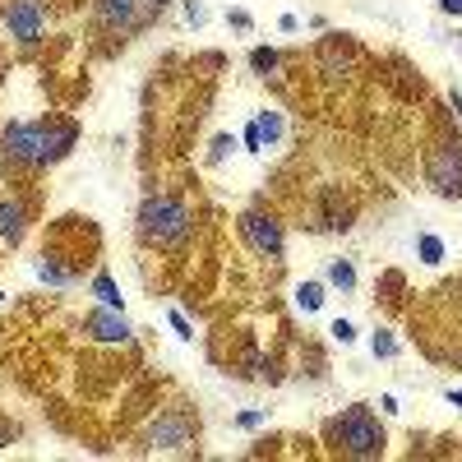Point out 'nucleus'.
<instances>
[{
  "label": "nucleus",
  "instance_id": "1",
  "mask_svg": "<svg viewBox=\"0 0 462 462\" xmlns=\"http://www.w3.org/2000/svg\"><path fill=\"white\" fill-rule=\"evenodd\" d=\"M74 139H79V125L74 121H37V125H5V158L10 162H23V167H51L60 162L65 152L74 148Z\"/></svg>",
  "mask_w": 462,
  "mask_h": 462
},
{
  "label": "nucleus",
  "instance_id": "2",
  "mask_svg": "<svg viewBox=\"0 0 462 462\" xmlns=\"http://www.w3.org/2000/svg\"><path fill=\"white\" fill-rule=\"evenodd\" d=\"M139 236L158 250H180L189 241V208L176 195H148L139 208Z\"/></svg>",
  "mask_w": 462,
  "mask_h": 462
},
{
  "label": "nucleus",
  "instance_id": "3",
  "mask_svg": "<svg viewBox=\"0 0 462 462\" xmlns=\"http://www.w3.org/2000/svg\"><path fill=\"white\" fill-rule=\"evenodd\" d=\"M328 435H333V444L346 453V457H379L383 453V426L365 411V407H352V411H342L333 426H328Z\"/></svg>",
  "mask_w": 462,
  "mask_h": 462
},
{
  "label": "nucleus",
  "instance_id": "4",
  "mask_svg": "<svg viewBox=\"0 0 462 462\" xmlns=\"http://www.w3.org/2000/svg\"><path fill=\"white\" fill-rule=\"evenodd\" d=\"M167 0H102L97 14L106 28H121V32H139L152 23V14H162Z\"/></svg>",
  "mask_w": 462,
  "mask_h": 462
},
{
  "label": "nucleus",
  "instance_id": "5",
  "mask_svg": "<svg viewBox=\"0 0 462 462\" xmlns=\"http://www.w3.org/2000/svg\"><path fill=\"white\" fill-rule=\"evenodd\" d=\"M426 176H430V185L439 189L444 199H462V143H457V139H453V143H439V148L430 152Z\"/></svg>",
  "mask_w": 462,
  "mask_h": 462
},
{
  "label": "nucleus",
  "instance_id": "6",
  "mask_svg": "<svg viewBox=\"0 0 462 462\" xmlns=\"http://www.w3.org/2000/svg\"><path fill=\"white\" fill-rule=\"evenodd\" d=\"M241 236H245V245L254 250V254H268V259H282V245H287V236H282V222L273 217V213H241Z\"/></svg>",
  "mask_w": 462,
  "mask_h": 462
},
{
  "label": "nucleus",
  "instance_id": "7",
  "mask_svg": "<svg viewBox=\"0 0 462 462\" xmlns=\"http://www.w3.org/2000/svg\"><path fill=\"white\" fill-rule=\"evenodd\" d=\"M5 28L14 42H37L47 28V5L42 0H14V5L5 10Z\"/></svg>",
  "mask_w": 462,
  "mask_h": 462
},
{
  "label": "nucleus",
  "instance_id": "8",
  "mask_svg": "<svg viewBox=\"0 0 462 462\" xmlns=\"http://www.w3.org/2000/svg\"><path fill=\"white\" fill-rule=\"evenodd\" d=\"M84 328L97 337V342H130V324L111 310V305H102V310H88Z\"/></svg>",
  "mask_w": 462,
  "mask_h": 462
},
{
  "label": "nucleus",
  "instance_id": "9",
  "mask_svg": "<svg viewBox=\"0 0 462 462\" xmlns=\"http://www.w3.org/2000/svg\"><path fill=\"white\" fill-rule=\"evenodd\" d=\"M282 139V116L278 111H259L254 121H250V130H245V148L250 152H263V148H273Z\"/></svg>",
  "mask_w": 462,
  "mask_h": 462
},
{
  "label": "nucleus",
  "instance_id": "10",
  "mask_svg": "<svg viewBox=\"0 0 462 462\" xmlns=\"http://www.w3.org/2000/svg\"><path fill=\"white\" fill-rule=\"evenodd\" d=\"M189 430H195V426H189V416H185V411L162 416L158 426H152V444H158V448H180V444L189 439Z\"/></svg>",
  "mask_w": 462,
  "mask_h": 462
},
{
  "label": "nucleus",
  "instance_id": "11",
  "mask_svg": "<svg viewBox=\"0 0 462 462\" xmlns=\"http://www.w3.org/2000/svg\"><path fill=\"white\" fill-rule=\"evenodd\" d=\"M23 236V204L19 199H0V241H19Z\"/></svg>",
  "mask_w": 462,
  "mask_h": 462
},
{
  "label": "nucleus",
  "instance_id": "12",
  "mask_svg": "<svg viewBox=\"0 0 462 462\" xmlns=\"http://www.w3.org/2000/svg\"><path fill=\"white\" fill-rule=\"evenodd\" d=\"M93 296H97L102 305H111V310H121V300H125V296H121V287H116V278H111V273H97V278H93Z\"/></svg>",
  "mask_w": 462,
  "mask_h": 462
},
{
  "label": "nucleus",
  "instance_id": "13",
  "mask_svg": "<svg viewBox=\"0 0 462 462\" xmlns=\"http://www.w3.org/2000/svg\"><path fill=\"white\" fill-rule=\"evenodd\" d=\"M296 305H300L305 315H315L319 305H324V282H300L296 287Z\"/></svg>",
  "mask_w": 462,
  "mask_h": 462
},
{
  "label": "nucleus",
  "instance_id": "14",
  "mask_svg": "<svg viewBox=\"0 0 462 462\" xmlns=\"http://www.w3.org/2000/svg\"><path fill=\"white\" fill-rule=\"evenodd\" d=\"M328 282L342 287V291H352V287H356V268L346 263V259H333V263H328Z\"/></svg>",
  "mask_w": 462,
  "mask_h": 462
},
{
  "label": "nucleus",
  "instance_id": "15",
  "mask_svg": "<svg viewBox=\"0 0 462 462\" xmlns=\"http://www.w3.org/2000/svg\"><path fill=\"white\" fill-rule=\"evenodd\" d=\"M370 352H374V356H398V342H393V333H389V328H379V333L370 337Z\"/></svg>",
  "mask_w": 462,
  "mask_h": 462
},
{
  "label": "nucleus",
  "instance_id": "16",
  "mask_svg": "<svg viewBox=\"0 0 462 462\" xmlns=\"http://www.w3.org/2000/svg\"><path fill=\"white\" fill-rule=\"evenodd\" d=\"M416 250H420V259H426V263H439V259H444V241H439V236H420Z\"/></svg>",
  "mask_w": 462,
  "mask_h": 462
},
{
  "label": "nucleus",
  "instance_id": "17",
  "mask_svg": "<svg viewBox=\"0 0 462 462\" xmlns=\"http://www.w3.org/2000/svg\"><path fill=\"white\" fill-rule=\"evenodd\" d=\"M250 65H254L259 74H268V69H278V51H273V47H259V51L250 56Z\"/></svg>",
  "mask_w": 462,
  "mask_h": 462
},
{
  "label": "nucleus",
  "instance_id": "18",
  "mask_svg": "<svg viewBox=\"0 0 462 462\" xmlns=\"http://www.w3.org/2000/svg\"><path fill=\"white\" fill-rule=\"evenodd\" d=\"M328 333H333V337H337L342 346H346V342H356V328L346 324V319H333V328H328Z\"/></svg>",
  "mask_w": 462,
  "mask_h": 462
},
{
  "label": "nucleus",
  "instance_id": "19",
  "mask_svg": "<svg viewBox=\"0 0 462 462\" xmlns=\"http://www.w3.org/2000/svg\"><path fill=\"white\" fill-rule=\"evenodd\" d=\"M231 148H236V139H231V134H217V139H213V162H222Z\"/></svg>",
  "mask_w": 462,
  "mask_h": 462
},
{
  "label": "nucleus",
  "instance_id": "20",
  "mask_svg": "<svg viewBox=\"0 0 462 462\" xmlns=\"http://www.w3.org/2000/svg\"><path fill=\"white\" fill-rule=\"evenodd\" d=\"M236 426H241V430H259V426H263V411H241Z\"/></svg>",
  "mask_w": 462,
  "mask_h": 462
},
{
  "label": "nucleus",
  "instance_id": "21",
  "mask_svg": "<svg viewBox=\"0 0 462 462\" xmlns=\"http://www.w3.org/2000/svg\"><path fill=\"white\" fill-rule=\"evenodd\" d=\"M171 328H176V333H180L185 342H189V337H195V328H189V324H185V315H180V310H171Z\"/></svg>",
  "mask_w": 462,
  "mask_h": 462
},
{
  "label": "nucleus",
  "instance_id": "22",
  "mask_svg": "<svg viewBox=\"0 0 462 462\" xmlns=\"http://www.w3.org/2000/svg\"><path fill=\"white\" fill-rule=\"evenodd\" d=\"M185 19H189V23H204L208 14H204V5H195V0H189V5H185Z\"/></svg>",
  "mask_w": 462,
  "mask_h": 462
},
{
  "label": "nucleus",
  "instance_id": "23",
  "mask_svg": "<svg viewBox=\"0 0 462 462\" xmlns=\"http://www.w3.org/2000/svg\"><path fill=\"white\" fill-rule=\"evenodd\" d=\"M10 439H14V426H10V420H5V416H0V448H5Z\"/></svg>",
  "mask_w": 462,
  "mask_h": 462
},
{
  "label": "nucleus",
  "instance_id": "24",
  "mask_svg": "<svg viewBox=\"0 0 462 462\" xmlns=\"http://www.w3.org/2000/svg\"><path fill=\"white\" fill-rule=\"evenodd\" d=\"M439 10H444V14H457V19H462V0H439Z\"/></svg>",
  "mask_w": 462,
  "mask_h": 462
},
{
  "label": "nucleus",
  "instance_id": "25",
  "mask_svg": "<svg viewBox=\"0 0 462 462\" xmlns=\"http://www.w3.org/2000/svg\"><path fill=\"white\" fill-rule=\"evenodd\" d=\"M453 106H457V116H462V88H453Z\"/></svg>",
  "mask_w": 462,
  "mask_h": 462
},
{
  "label": "nucleus",
  "instance_id": "26",
  "mask_svg": "<svg viewBox=\"0 0 462 462\" xmlns=\"http://www.w3.org/2000/svg\"><path fill=\"white\" fill-rule=\"evenodd\" d=\"M448 402H453V407H462V389H457V393H448Z\"/></svg>",
  "mask_w": 462,
  "mask_h": 462
}]
</instances>
